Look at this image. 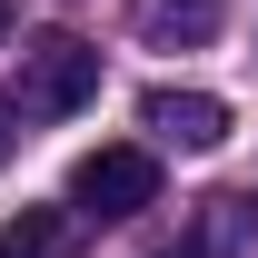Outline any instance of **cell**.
Instances as JSON below:
<instances>
[{
  "label": "cell",
  "instance_id": "1",
  "mask_svg": "<svg viewBox=\"0 0 258 258\" xmlns=\"http://www.w3.org/2000/svg\"><path fill=\"white\" fill-rule=\"evenodd\" d=\"M99 99V50L80 30H50L20 50V119H70Z\"/></svg>",
  "mask_w": 258,
  "mask_h": 258
},
{
  "label": "cell",
  "instance_id": "2",
  "mask_svg": "<svg viewBox=\"0 0 258 258\" xmlns=\"http://www.w3.org/2000/svg\"><path fill=\"white\" fill-rule=\"evenodd\" d=\"M149 199H159V149L139 139H109L70 169V219H139Z\"/></svg>",
  "mask_w": 258,
  "mask_h": 258
},
{
  "label": "cell",
  "instance_id": "3",
  "mask_svg": "<svg viewBox=\"0 0 258 258\" xmlns=\"http://www.w3.org/2000/svg\"><path fill=\"white\" fill-rule=\"evenodd\" d=\"M139 119L159 129L169 149H219V139H228V99H209V90H149Z\"/></svg>",
  "mask_w": 258,
  "mask_h": 258
},
{
  "label": "cell",
  "instance_id": "4",
  "mask_svg": "<svg viewBox=\"0 0 258 258\" xmlns=\"http://www.w3.org/2000/svg\"><path fill=\"white\" fill-rule=\"evenodd\" d=\"M159 258H258V199H209L199 228L179 248H159Z\"/></svg>",
  "mask_w": 258,
  "mask_h": 258
},
{
  "label": "cell",
  "instance_id": "5",
  "mask_svg": "<svg viewBox=\"0 0 258 258\" xmlns=\"http://www.w3.org/2000/svg\"><path fill=\"white\" fill-rule=\"evenodd\" d=\"M0 258H70V209H20L0 228Z\"/></svg>",
  "mask_w": 258,
  "mask_h": 258
},
{
  "label": "cell",
  "instance_id": "6",
  "mask_svg": "<svg viewBox=\"0 0 258 258\" xmlns=\"http://www.w3.org/2000/svg\"><path fill=\"white\" fill-rule=\"evenodd\" d=\"M10 119H20V109L0 99V169H10V149H20V129H10Z\"/></svg>",
  "mask_w": 258,
  "mask_h": 258
},
{
  "label": "cell",
  "instance_id": "7",
  "mask_svg": "<svg viewBox=\"0 0 258 258\" xmlns=\"http://www.w3.org/2000/svg\"><path fill=\"white\" fill-rule=\"evenodd\" d=\"M0 40H10V0H0Z\"/></svg>",
  "mask_w": 258,
  "mask_h": 258
}]
</instances>
